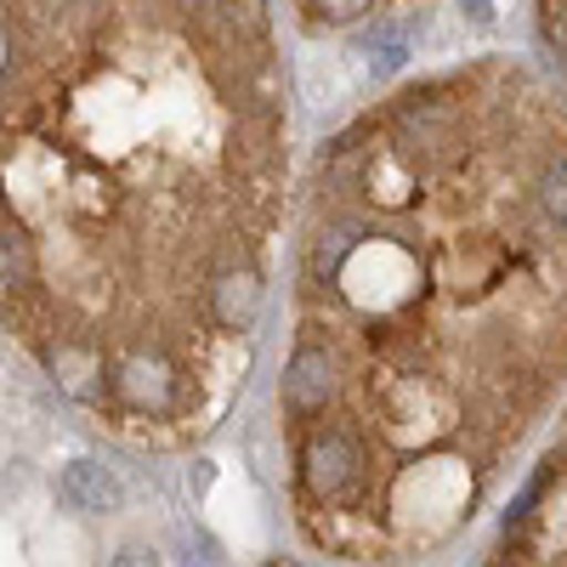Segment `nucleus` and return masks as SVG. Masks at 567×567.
I'll return each mask as SVG.
<instances>
[{"instance_id":"nucleus-5","label":"nucleus","mask_w":567,"mask_h":567,"mask_svg":"<svg viewBox=\"0 0 567 567\" xmlns=\"http://www.w3.org/2000/svg\"><path fill=\"white\" fill-rule=\"evenodd\" d=\"M58 505L74 516H120L125 511V483L103 460H69L58 471Z\"/></svg>"},{"instance_id":"nucleus-12","label":"nucleus","mask_w":567,"mask_h":567,"mask_svg":"<svg viewBox=\"0 0 567 567\" xmlns=\"http://www.w3.org/2000/svg\"><path fill=\"white\" fill-rule=\"evenodd\" d=\"M216 483V460H194V465H187V488H194V494H205Z\"/></svg>"},{"instance_id":"nucleus-9","label":"nucleus","mask_w":567,"mask_h":567,"mask_svg":"<svg viewBox=\"0 0 567 567\" xmlns=\"http://www.w3.org/2000/svg\"><path fill=\"white\" fill-rule=\"evenodd\" d=\"M182 567H227V550L210 528H182Z\"/></svg>"},{"instance_id":"nucleus-3","label":"nucleus","mask_w":567,"mask_h":567,"mask_svg":"<svg viewBox=\"0 0 567 567\" xmlns=\"http://www.w3.org/2000/svg\"><path fill=\"white\" fill-rule=\"evenodd\" d=\"M205 312H210V323L221 329V336H250V329L261 323V312H267V278H261V267L239 250V256H227L216 272H210V284H205Z\"/></svg>"},{"instance_id":"nucleus-2","label":"nucleus","mask_w":567,"mask_h":567,"mask_svg":"<svg viewBox=\"0 0 567 567\" xmlns=\"http://www.w3.org/2000/svg\"><path fill=\"white\" fill-rule=\"evenodd\" d=\"M109 403L136 414V420H165L182 409V363L171 352H125L114 369H109Z\"/></svg>"},{"instance_id":"nucleus-4","label":"nucleus","mask_w":567,"mask_h":567,"mask_svg":"<svg viewBox=\"0 0 567 567\" xmlns=\"http://www.w3.org/2000/svg\"><path fill=\"white\" fill-rule=\"evenodd\" d=\"M336 403V358L323 341H296L290 363L278 374V409L290 420H318Z\"/></svg>"},{"instance_id":"nucleus-10","label":"nucleus","mask_w":567,"mask_h":567,"mask_svg":"<svg viewBox=\"0 0 567 567\" xmlns=\"http://www.w3.org/2000/svg\"><path fill=\"white\" fill-rule=\"evenodd\" d=\"M109 567H165V556H159V545H148V539H120L114 556H109Z\"/></svg>"},{"instance_id":"nucleus-6","label":"nucleus","mask_w":567,"mask_h":567,"mask_svg":"<svg viewBox=\"0 0 567 567\" xmlns=\"http://www.w3.org/2000/svg\"><path fill=\"white\" fill-rule=\"evenodd\" d=\"M358 52L369 58V74L374 80H386V74L409 69V58L420 52V23L409 12H381L358 34Z\"/></svg>"},{"instance_id":"nucleus-8","label":"nucleus","mask_w":567,"mask_h":567,"mask_svg":"<svg viewBox=\"0 0 567 567\" xmlns=\"http://www.w3.org/2000/svg\"><path fill=\"white\" fill-rule=\"evenodd\" d=\"M307 12L318 29H352L374 12V0H307Z\"/></svg>"},{"instance_id":"nucleus-7","label":"nucleus","mask_w":567,"mask_h":567,"mask_svg":"<svg viewBox=\"0 0 567 567\" xmlns=\"http://www.w3.org/2000/svg\"><path fill=\"white\" fill-rule=\"evenodd\" d=\"M534 205L550 227H567V154H545L534 171Z\"/></svg>"},{"instance_id":"nucleus-1","label":"nucleus","mask_w":567,"mask_h":567,"mask_svg":"<svg viewBox=\"0 0 567 567\" xmlns=\"http://www.w3.org/2000/svg\"><path fill=\"white\" fill-rule=\"evenodd\" d=\"M363 477H369V454L347 425H312V432L301 437V488L318 505L358 499Z\"/></svg>"},{"instance_id":"nucleus-11","label":"nucleus","mask_w":567,"mask_h":567,"mask_svg":"<svg viewBox=\"0 0 567 567\" xmlns=\"http://www.w3.org/2000/svg\"><path fill=\"white\" fill-rule=\"evenodd\" d=\"M454 7L471 29H494V18H499V0H454Z\"/></svg>"},{"instance_id":"nucleus-13","label":"nucleus","mask_w":567,"mask_h":567,"mask_svg":"<svg viewBox=\"0 0 567 567\" xmlns=\"http://www.w3.org/2000/svg\"><path fill=\"white\" fill-rule=\"evenodd\" d=\"M12 74V23H7V12H0V80Z\"/></svg>"}]
</instances>
